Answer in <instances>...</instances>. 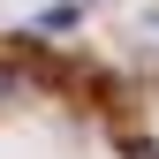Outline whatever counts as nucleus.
<instances>
[{"label": "nucleus", "instance_id": "1", "mask_svg": "<svg viewBox=\"0 0 159 159\" xmlns=\"http://www.w3.org/2000/svg\"><path fill=\"white\" fill-rule=\"evenodd\" d=\"M121 159H159V144L152 136H121Z\"/></svg>", "mask_w": 159, "mask_h": 159}]
</instances>
